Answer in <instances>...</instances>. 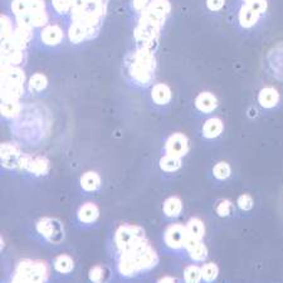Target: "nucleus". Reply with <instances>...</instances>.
I'll return each mask as SVG.
<instances>
[{
	"mask_svg": "<svg viewBox=\"0 0 283 283\" xmlns=\"http://www.w3.org/2000/svg\"><path fill=\"white\" fill-rule=\"evenodd\" d=\"M259 17L261 15L256 10H253L249 4H244L240 8L239 14H238V20H239V24L243 28H252L253 25L257 24Z\"/></svg>",
	"mask_w": 283,
	"mask_h": 283,
	"instance_id": "obj_12",
	"label": "nucleus"
},
{
	"mask_svg": "<svg viewBox=\"0 0 283 283\" xmlns=\"http://www.w3.org/2000/svg\"><path fill=\"white\" fill-rule=\"evenodd\" d=\"M185 227H186L187 237L194 240H198V242H200L203 239V237L205 234V227L204 223L200 219L192 218Z\"/></svg>",
	"mask_w": 283,
	"mask_h": 283,
	"instance_id": "obj_19",
	"label": "nucleus"
},
{
	"mask_svg": "<svg viewBox=\"0 0 283 283\" xmlns=\"http://www.w3.org/2000/svg\"><path fill=\"white\" fill-rule=\"evenodd\" d=\"M223 129L224 125L222 122V120H219L216 117L209 118V120L205 121L204 125H203V136L205 139H215V137H218L222 134Z\"/></svg>",
	"mask_w": 283,
	"mask_h": 283,
	"instance_id": "obj_17",
	"label": "nucleus"
},
{
	"mask_svg": "<svg viewBox=\"0 0 283 283\" xmlns=\"http://www.w3.org/2000/svg\"><path fill=\"white\" fill-rule=\"evenodd\" d=\"M184 278L186 282H199L200 279H203L202 268L194 264L186 267L184 271Z\"/></svg>",
	"mask_w": 283,
	"mask_h": 283,
	"instance_id": "obj_28",
	"label": "nucleus"
},
{
	"mask_svg": "<svg viewBox=\"0 0 283 283\" xmlns=\"http://www.w3.org/2000/svg\"><path fill=\"white\" fill-rule=\"evenodd\" d=\"M53 8L59 14H65L72 10V0H52Z\"/></svg>",
	"mask_w": 283,
	"mask_h": 283,
	"instance_id": "obj_34",
	"label": "nucleus"
},
{
	"mask_svg": "<svg viewBox=\"0 0 283 283\" xmlns=\"http://www.w3.org/2000/svg\"><path fill=\"white\" fill-rule=\"evenodd\" d=\"M46 4L44 0H29V12H39V10H44Z\"/></svg>",
	"mask_w": 283,
	"mask_h": 283,
	"instance_id": "obj_40",
	"label": "nucleus"
},
{
	"mask_svg": "<svg viewBox=\"0 0 283 283\" xmlns=\"http://www.w3.org/2000/svg\"><path fill=\"white\" fill-rule=\"evenodd\" d=\"M151 97L154 102L158 103V105H166L171 100V91L166 84L158 83L152 87Z\"/></svg>",
	"mask_w": 283,
	"mask_h": 283,
	"instance_id": "obj_20",
	"label": "nucleus"
},
{
	"mask_svg": "<svg viewBox=\"0 0 283 283\" xmlns=\"http://www.w3.org/2000/svg\"><path fill=\"white\" fill-rule=\"evenodd\" d=\"M145 242V232L141 227L123 224L115 233V245L118 252L125 253Z\"/></svg>",
	"mask_w": 283,
	"mask_h": 283,
	"instance_id": "obj_2",
	"label": "nucleus"
},
{
	"mask_svg": "<svg viewBox=\"0 0 283 283\" xmlns=\"http://www.w3.org/2000/svg\"><path fill=\"white\" fill-rule=\"evenodd\" d=\"M122 255H126L128 257L132 259V262L137 267L139 272L142 271V269L152 268V267L158 264L159 261L155 249L146 240L142 244H140L139 247L134 248V249L129 250V252L122 253Z\"/></svg>",
	"mask_w": 283,
	"mask_h": 283,
	"instance_id": "obj_4",
	"label": "nucleus"
},
{
	"mask_svg": "<svg viewBox=\"0 0 283 283\" xmlns=\"http://www.w3.org/2000/svg\"><path fill=\"white\" fill-rule=\"evenodd\" d=\"M159 32H160V28H156V26L144 22H139V25L135 29L134 34L136 43L139 44V48H147L152 51L156 46V42H158Z\"/></svg>",
	"mask_w": 283,
	"mask_h": 283,
	"instance_id": "obj_5",
	"label": "nucleus"
},
{
	"mask_svg": "<svg viewBox=\"0 0 283 283\" xmlns=\"http://www.w3.org/2000/svg\"><path fill=\"white\" fill-rule=\"evenodd\" d=\"M23 154L17 146L12 144L2 145V163L5 168L19 169L20 159Z\"/></svg>",
	"mask_w": 283,
	"mask_h": 283,
	"instance_id": "obj_10",
	"label": "nucleus"
},
{
	"mask_svg": "<svg viewBox=\"0 0 283 283\" xmlns=\"http://www.w3.org/2000/svg\"><path fill=\"white\" fill-rule=\"evenodd\" d=\"M99 208L93 204V203H86L78 209V219L82 223H93L97 218H99Z\"/></svg>",
	"mask_w": 283,
	"mask_h": 283,
	"instance_id": "obj_18",
	"label": "nucleus"
},
{
	"mask_svg": "<svg viewBox=\"0 0 283 283\" xmlns=\"http://www.w3.org/2000/svg\"><path fill=\"white\" fill-rule=\"evenodd\" d=\"M13 25H12V22H10V19L8 17H2V39L4 41V39H8L10 38V37L13 36Z\"/></svg>",
	"mask_w": 283,
	"mask_h": 283,
	"instance_id": "obj_35",
	"label": "nucleus"
},
{
	"mask_svg": "<svg viewBox=\"0 0 283 283\" xmlns=\"http://www.w3.org/2000/svg\"><path fill=\"white\" fill-rule=\"evenodd\" d=\"M24 92V87L20 83H5L2 82V99L3 100H19Z\"/></svg>",
	"mask_w": 283,
	"mask_h": 283,
	"instance_id": "obj_21",
	"label": "nucleus"
},
{
	"mask_svg": "<svg viewBox=\"0 0 283 283\" xmlns=\"http://www.w3.org/2000/svg\"><path fill=\"white\" fill-rule=\"evenodd\" d=\"M101 185V178L95 171H87L81 178V186L86 192H96Z\"/></svg>",
	"mask_w": 283,
	"mask_h": 283,
	"instance_id": "obj_22",
	"label": "nucleus"
},
{
	"mask_svg": "<svg viewBox=\"0 0 283 283\" xmlns=\"http://www.w3.org/2000/svg\"><path fill=\"white\" fill-rule=\"evenodd\" d=\"M75 267V262L68 255H60L55 258L54 261V268L59 273H70Z\"/></svg>",
	"mask_w": 283,
	"mask_h": 283,
	"instance_id": "obj_25",
	"label": "nucleus"
},
{
	"mask_svg": "<svg viewBox=\"0 0 283 283\" xmlns=\"http://www.w3.org/2000/svg\"><path fill=\"white\" fill-rule=\"evenodd\" d=\"M155 57L151 49L139 48L132 54L130 75L139 84H149L154 78Z\"/></svg>",
	"mask_w": 283,
	"mask_h": 283,
	"instance_id": "obj_1",
	"label": "nucleus"
},
{
	"mask_svg": "<svg viewBox=\"0 0 283 283\" xmlns=\"http://www.w3.org/2000/svg\"><path fill=\"white\" fill-rule=\"evenodd\" d=\"M25 81L24 72L15 66L2 65V82L5 83H20Z\"/></svg>",
	"mask_w": 283,
	"mask_h": 283,
	"instance_id": "obj_11",
	"label": "nucleus"
},
{
	"mask_svg": "<svg viewBox=\"0 0 283 283\" xmlns=\"http://www.w3.org/2000/svg\"><path fill=\"white\" fill-rule=\"evenodd\" d=\"M20 170H26L34 175H43L49 170V163L42 156H30L23 154L19 164Z\"/></svg>",
	"mask_w": 283,
	"mask_h": 283,
	"instance_id": "obj_6",
	"label": "nucleus"
},
{
	"mask_svg": "<svg viewBox=\"0 0 283 283\" xmlns=\"http://www.w3.org/2000/svg\"><path fill=\"white\" fill-rule=\"evenodd\" d=\"M175 278H171V277H164V278L160 279V282H175Z\"/></svg>",
	"mask_w": 283,
	"mask_h": 283,
	"instance_id": "obj_43",
	"label": "nucleus"
},
{
	"mask_svg": "<svg viewBox=\"0 0 283 283\" xmlns=\"http://www.w3.org/2000/svg\"><path fill=\"white\" fill-rule=\"evenodd\" d=\"M187 252H189L190 258L195 262H202V261H204L206 257H208V249H206L205 245L203 244L202 240L198 243H195L192 248L187 249Z\"/></svg>",
	"mask_w": 283,
	"mask_h": 283,
	"instance_id": "obj_27",
	"label": "nucleus"
},
{
	"mask_svg": "<svg viewBox=\"0 0 283 283\" xmlns=\"http://www.w3.org/2000/svg\"><path fill=\"white\" fill-rule=\"evenodd\" d=\"M238 206H239L242 210H250L253 208V199L250 195L248 194H243L238 198L237 200Z\"/></svg>",
	"mask_w": 283,
	"mask_h": 283,
	"instance_id": "obj_37",
	"label": "nucleus"
},
{
	"mask_svg": "<svg viewBox=\"0 0 283 283\" xmlns=\"http://www.w3.org/2000/svg\"><path fill=\"white\" fill-rule=\"evenodd\" d=\"M218 105L216 97L214 96L210 92H202L200 95H198V97L195 99V107L200 111V112L209 113L211 111H214Z\"/></svg>",
	"mask_w": 283,
	"mask_h": 283,
	"instance_id": "obj_13",
	"label": "nucleus"
},
{
	"mask_svg": "<svg viewBox=\"0 0 283 283\" xmlns=\"http://www.w3.org/2000/svg\"><path fill=\"white\" fill-rule=\"evenodd\" d=\"M181 166V159L175 158L166 154L165 156L160 159V168L161 170L166 171V173H174V171L179 170Z\"/></svg>",
	"mask_w": 283,
	"mask_h": 283,
	"instance_id": "obj_24",
	"label": "nucleus"
},
{
	"mask_svg": "<svg viewBox=\"0 0 283 283\" xmlns=\"http://www.w3.org/2000/svg\"><path fill=\"white\" fill-rule=\"evenodd\" d=\"M248 4H249L250 7H252V9L256 10V12H257L259 15H262L267 10V2H266V0H255V2L248 3Z\"/></svg>",
	"mask_w": 283,
	"mask_h": 283,
	"instance_id": "obj_39",
	"label": "nucleus"
},
{
	"mask_svg": "<svg viewBox=\"0 0 283 283\" xmlns=\"http://www.w3.org/2000/svg\"><path fill=\"white\" fill-rule=\"evenodd\" d=\"M233 211V204L229 200H222L218 205H216V214L219 216H228Z\"/></svg>",
	"mask_w": 283,
	"mask_h": 283,
	"instance_id": "obj_36",
	"label": "nucleus"
},
{
	"mask_svg": "<svg viewBox=\"0 0 283 283\" xmlns=\"http://www.w3.org/2000/svg\"><path fill=\"white\" fill-rule=\"evenodd\" d=\"M186 238V227L181 224H173L166 229L164 240L171 249H181Z\"/></svg>",
	"mask_w": 283,
	"mask_h": 283,
	"instance_id": "obj_9",
	"label": "nucleus"
},
{
	"mask_svg": "<svg viewBox=\"0 0 283 283\" xmlns=\"http://www.w3.org/2000/svg\"><path fill=\"white\" fill-rule=\"evenodd\" d=\"M42 41L48 46H55L63 39V32L58 25H48L42 30Z\"/></svg>",
	"mask_w": 283,
	"mask_h": 283,
	"instance_id": "obj_15",
	"label": "nucleus"
},
{
	"mask_svg": "<svg viewBox=\"0 0 283 283\" xmlns=\"http://www.w3.org/2000/svg\"><path fill=\"white\" fill-rule=\"evenodd\" d=\"M282 206H283V193H282Z\"/></svg>",
	"mask_w": 283,
	"mask_h": 283,
	"instance_id": "obj_45",
	"label": "nucleus"
},
{
	"mask_svg": "<svg viewBox=\"0 0 283 283\" xmlns=\"http://www.w3.org/2000/svg\"><path fill=\"white\" fill-rule=\"evenodd\" d=\"M37 229L44 238L52 243H58L63 237V228L55 219L43 218L37 223Z\"/></svg>",
	"mask_w": 283,
	"mask_h": 283,
	"instance_id": "obj_7",
	"label": "nucleus"
},
{
	"mask_svg": "<svg viewBox=\"0 0 283 283\" xmlns=\"http://www.w3.org/2000/svg\"><path fill=\"white\" fill-rule=\"evenodd\" d=\"M29 87H30L32 91L41 92L43 91L47 87V78L46 76H43L42 73H36L33 77L29 81Z\"/></svg>",
	"mask_w": 283,
	"mask_h": 283,
	"instance_id": "obj_29",
	"label": "nucleus"
},
{
	"mask_svg": "<svg viewBox=\"0 0 283 283\" xmlns=\"http://www.w3.org/2000/svg\"><path fill=\"white\" fill-rule=\"evenodd\" d=\"M20 112V103L18 100H3L2 113L5 117H15Z\"/></svg>",
	"mask_w": 283,
	"mask_h": 283,
	"instance_id": "obj_26",
	"label": "nucleus"
},
{
	"mask_svg": "<svg viewBox=\"0 0 283 283\" xmlns=\"http://www.w3.org/2000/svg\"><path fill=\"white\" fill-rule=\"evenodd\" d=\"M243 2H244L245 4H248V3H252V2H255V0H243Z\"/></svg>",
	"mask_w": 283,
	"mask_h": 283,
	"instance_id": "obj_44",
	"label": "nucleus"
},
{
	"mask_svg": "<svg viewBox=\"0 0 283 283\" xmlns=\"http://www.w3.org/2000/svg\"><path fill=\"white\" fill-rule=\"evenodd\" d=\"M30 13L32 26H43L48 22V15L46 10H39V12H29Z\"/></svg>",
	"mask_w": 283,
	"mask_h": 283,
	"instance_id": "obj_32",
	"label": "nucleus"
},
{
	"mask_svg": "<svg viewBox=\"0 0 283 283\" xmlns=\"http://www.w3.org/2000/svg\"><path fill=\"white\" fill-rule=\"evenodd\" d=\"M202 274L203 279L206 282H211L216 278L218 276V267L214 263H205L202 267Z\"/></svg>",
	"mask_w": 283,
	"mask_h": 283,
	"instance_id": "obj_31",
	"label": "nucleus"
},
{
	"mask_svg": "<svg viewBox=\"0 0 283 283\" xmlns=\"http://www.w3.org/2000/svg\"><path fill=\"white\" fill-rule=\"evenodd\" d=\"M68 36H70L72 43H81L82 41L93 36V33L87 26L81 24V23L73 22L70 28V32H68Z\"/></svg>",
	"mask_w": 283,
	"mask_h": 283,
	"instance_id": "obj_16",
	"label": "nucleus"
},
{
	"mask_svg": "<svg viewBox=\"0 0 283 283\" xmlns=\"http://www.w3.org/2000/svg\"><path fill=\"white\" fill-rule=\"evenodd\" d=\"M163 209L165 215L174 218V216H178L181 213L182 203L178 197H170L165 200Z\"/></svg>",
	"mask_w": 283,
	"mask_h": 283,
	"instance_id": "obj_23",
	"label": "nucleus"
},
{
	"mask_svg": "<svg viewBox=\"0 0 283 283\" xmlns=\"http://www.w3.org/2000/svg\"><path fill=\"white\" fill-rule=\"evenodd\" d=\"M12 10L15 15H23L29 12V0H13Z\"/></svg>",
	"mask_w": 283,
	"mask_h": 283,
	"instance_id": "obj_33",
	"label": "nucleus"
},
{
	"mask_svg": "<svg viewBox=\"0 0 283 283\" xmlns=\"http://www.w3.org/2000/svg\"><path fill=\"white\" fill-rule=\"evenodd\" d=\"M105 278V271H103L102 267L96 266L91 269L89 272V279L93 282H101Z\"/></svg>",
	"mask_w": 283,
	"mask_h": 283,
	"instance_id": "obj_38",
	"label": "nucleus"
},
{
	"mask_svg": "<svg viewBox=\"0 0 283 283\" xmlns=\"http://www.w3.org/2000/svg\"><path fill=\"white\" fill-rule=\"evenodd\" d=\"M258 101L262 107L273 108L279 101V93L273 87H266L258 95Z\"/></svg>",
	"mask_w": 283,
	"mask_h": 283,
	"instance_id": "obj_14",
	"label": "nucleus"
},
{
	"mask_svg": "<svg viewBox=\"0 0 283 283\" xmlns=\"http://www.w3.org/2000/svg\"><path fill=\"white\" fill-rule=\"evenodd\" d=\"M213 174L218 180H224L231 175V166L224 161L215 164V166L213 168Z\"/></svg>",
	"mask_w": 283,
	"mask_h": 283,
	"instance_id": "obj_30",
	"label": "nucleus"
},
{
	"mask_svg": "<svg viewBox=\"0 0 283 283\" xmlns=\"http://www.w3.org/2000/svg\"><path fill=\"white\" fill-rule=\"evenodd\" d=\"M224 3H226V0H206V5L213 12L221 10L224 7Z\"/></svg>",
	"mask_w": 283,
	"mask_h": 283,
	"instance_id": "obj_41",
	"label": "nucleus"
},
{
	"mask_svg": "<svg viewBox=\"0 0 283 283\" xmlns=\"http://www.w3.org/2000/svg\"><path fill=\"white\" fill-rule=\"evenodd\" d=\"M150 0H134V8L139 13H144L149 8Z\"/></svg>",
	"mask_w": 283,
	"mask_h": 283,
	"instance_id": "obj_42",
	"label": "nucleus"
},
{
	"mask_svg": "<svg viewBox=\"0 0 283 283\" xmlns=\"http://www.w3.org/2000/svg\"><path fill=\"white\" fill-rule=\"evenodd\" d=\"M165 151L168 155L181 159L189 151V140L184 134H180V132L173 134L166 140Z\"/></svg>",
	"mask_w": 283,
	"mask_h": 283,
	"instance_id": "obj_8",
	"label": "nucleus"
},
{
	"mask_svg": "<svg viewBox=\"0 0 283 283\" xmlns=\"http://www.w3.org/2000/svg\"><path fill=\"white\" fill-rule=\"evenodd\" d=\"M48 277L46 263L39 261H22L17 267L14 282H43Z\"/></svg>",
	"mask_w": 283,
	"mask_h": 283,
	"instance_id": "obj_3",
	"label": "nucleus"
}]
</instances>
